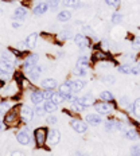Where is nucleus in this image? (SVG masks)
<instances>
[{
	"instance_id": "27",
	"label": "nucleus",
	"mask_w": 140,
	"mask_h": 156,
	"mask_svg": "<svg viewBox=\"0 0 140 156\" xmlns=\"http://www.w3.org/2000/svg\"><path fill=\"white\" fill-rule=\"evenodd\" d=\"M50 101L51 102H54L55 105H61V104H63V101H65V98H63V96L59 92H54L53 93V96H51V98H50Z\"/></svg>"
},
{
	"instance_id": "30",
	"label": "nucleus",
	"mask_w": 140,
	"mask_h": 156,
	"mask_svg": "<svg viewBox=\"0 0 140 156\" xmlns=\"http://www.w3.org/2000/svg\"><path fill=\"white\" fill-rule=\"evenodd\" d=\"M131 69H132V65L129 63H121L117 66V70L121 74H131Z\"/></svg>"
},
{
	"instance_id": "42",
	"label": "nucleus",
	"mask_w": 140,
	"mask_h": 156,
	"mask_svg": "<svg viewBox=\"0 0 140 156\" xmlns=\"http://www.w3.org/2000/svg\"><path fill=\"white\" fill-rule=\"evenodd\" d=\"M106 5L109 7H113V8H119L120 7V0H105Z\"/></svg>"
},
{
	"instance_id": "36",
	"label": "nucleus",
	"mask_w": 140,
	"mask_h": 156,
	"mask_svg": "<svg viewBox=\"0 0 140 156\" xmlns=\"http://www.w3.org/2000/svg\"><path fill=\"white\" fill-rule=\"evenodd\" d=\"M112 23L113 24H120L123 22V15L120 14V12H113L112 14Z\"/></svg>"
},
{
	"instance_id": "44",
	"label": "nucleus",
	"mask_w": 140,
	"mask_h": 156,
	"mask_svg": "<svg viewBox=\"0 0 140 156\" xmlns=\"http://www.w3.org/2000/svg\"><path fill=\"white\" fill-rule=\"evenodd\" d=\"M16 50L20 51V53H23V51L27 50V44H26V41H24V42H19V43L16 44Z\"/></svg>"
},
{
	"instance_id": "28",
	"label": "nucleus",
	"mask_w": 140,
	"mask_h": 156,
	"mask_svg": "<svg viewBox=\"0 0 140 156\" xmlns=\"http://www.w3.org/2000/svg\"><path fill=\"white\" fill-rule=\"evenodd\" d=\"M43 106H45V110H46V113H54L55 110L58 109V106L55 105L54 102H51L50 100H46L43 104Z\"/></svg>"
},
{
	"instance_id": "14",
	"label": "nucleus",
	"mask_w": 140,
	"mask_h": 156,
	"mask_svg": "<svg viewBox=\"0 0 140 156\" xmlns=\"http://www.w3.org/2000/svg\"><path fill=\"white\" fill-rule=\"evenodd\" d=\"M41 86L43 87L45 90H54L55 87L58 86V82L54 80V78H43L41 81Z\"/></svg>"
},
{
	"instance_id": "22",
	"label": "nucleus",
	"mask_w": 140,
	"mask_h": 156,
	"mask_svg": "<svg viewBox=\"0 0 140 156\" xmlns=\"http://www.w3.org/2000/svg\"><path fill=\"white\" fill-rule=\"evenodd\" d=\"M100 101L104 102H115V97L113 94L109 92V90H104V92L100 93Z\"/></svg>"
},
{
	"instance_id": "15",
	"label": "nucleus",
	"mask_w": 140,
	"mask_h": 156,
	"mask_svg": "<svg viewBox=\"0 0 140 156\" xmlns=\"http://www.w3.org/2000/svg\"><path fill=\"white\" fill-rule=\"evenodd\" d=\"M71 35H73V32H71V30H69V28L61 30L57 35H55V42H59V43L61 42H65V41H67V39H70Z\"/></svg>"
},
{
	"instance_id": "32",
	"label": "nucleus",
	"mask_w": 140,
	"mask_h": 156,
	"mask_svg": "<svg viewBox=\"0 0 140 156\" xmlns=\"http://www.w3.org/2000/svg\"><path fill=\"white\" fill-rule=\"evenodd\" d=\"M99 50H101L102 53H106V54L109 53L110 47H109V42L106 41V39H102V41H100V43H99Z\"/></svg>"
},
{
	"instance_id": "24",
	"label": "nucleus",
	"mask_w": 140,
	"mask_h": 156,
	"mask_svg": "<svg viewBox=\"0 0 140 156\" xmlns=\"http://www.w3.org/2000/svg\"><path fill=\"white\" fill-rule=\"evenodd\" d=\"M57 19L59 22H67V20H70V19H71V12L69 11V9H62V11L58 12Z\"/></svg>"
},
{
	"instance_id": "52",
	"label": "nucleus",
	"mask_w": 140,
	"mask_h": 156,
	"mask_svg": "<svg viewBox=\"0 0 140 156\" xmlns=\"http://www.w3.org/2000/svg\"><path fill=\"white\" fill-rule=\"evenodd\" d=\"M77 154H78L77 156H90L89 154H80V152H77Z\"/></svg>"
},
{
	"instance_id": "5",
	"label": "nucleus",
	"mask_w": 140,
	"mask_h": 156,
	"mask_svg": "<svg viewBox=\"0 0 140 156\" xmlns=\"http://www.w3.org/2000/svg\"><path fill=\"white\" fill-rule=\"evenodd\" d=\"M61 141V132L58 129H50L47 132V140H46V148H53L58 145Z\"/></svg>"
},
{
	"instance_id": "19",
	"label": "nucleus",
	"mask_w": 140,
	"mask_h": 156,
	"mask_svg": "<svg viewBox=\"0 0 140 156\" xmlns=\"http://www.w3.org/2000/svg\"><path fill=\"white\" fill-rule=\"evenodd\" d=\"M38 37H39L38 32H32V34L28 35L27 39H26V44H27V48H32V47L37 46Z\"/></svg>"
},
{
	"instance_id": "11",
	"label": "nucleus",
	"mask_w": 140,
	"mask_h": 156,
	"mask_svg": "<svg viewBox=\"0 0 140 156\" xmlns=\"http://www.w3.org/2000/svg\"><path fill=\"white\" fill-rule=\"evenodd\" d=\"M85 121H86V124L90 125V126H99L102 122V119L100 115L89 113V115H86V117H85Z\"/></svg>"
},
{
	"instance_id": "20",
	"label": "nucleus",
	"mask_w": 140,
	"mask_h": 156,
	"mask_svg": "<svg viewBox=\"0 0 140 156\" xmlns=\"http://www.w3.org/2000/svg\"><path fill=\"white\" fill-rule=\"evenodd\" d=\"M27 16V9L24 7H18L14 11V19L15 20H23V19Z\"/></svg>"
},
{
	"instance_id": "2",
	"label": "nucleus",
	"mask_w": 140,
	"mask_h": 156,
	"mask_svg": "<svg viewBox=\"0 0 140 156\" xmlns=\"http://www.w3.org/2000/svg\"><path fill=\"white\" fill-rule=\"evenodd\" d=\"M47 128L46 126H39L34 131V140L37 148H46V140H47ZM47 149V148H46Z\"/></svg>"
},
{
	"instance_id": "13",
	"label": "nucleus",
	"mask_w": 140,
	"mask_h": 156,
	"mask_svg": "<svg viewBox=\"0 0 140 156\" xmlns=\"http://www.w3.org/2000/svg\"><path fill=\"white\" fill-rule=\"evenodd\" d=\"M78 102H80L81 105H84L85 108H89V106L96 104V100H94L93 94H84V96L78 97Z\"/></svg>"
},
{
	"instance_id": "49",
	"label": "nucleus",
	"mask_w": 140,
	"mask_h": 156,
	"mask_svg": "<svg viewBox=\"0 0 140 156\" xmlns=\"http://www.w3.org/2000/svg\"><path fill=\"white\" fill-rule=\"evenodd\" d=\"M11 26H12V28H20L22 27V22L20 20H14L11 23Z\"/></svg>"
},
{
	"instance_id": "53",
	"label": "nucleus",
	"mask_w": 140,
	"mask_h": 156,
	"mask_svg": "<svg viewBox=\"0 0 140 156\" xmlns=\"http://www.w3.org/2000/svg\"><path fill=\"white\" fill-rule=\"evenodd\" d=\"M136 67H138L139 71H140V61H138V63H136Z\"/></svg>"
},
{
	"instance_id": "25",
	"label": "nucleus",
	"mask_w": 140,
	"mask_h": 156,
	"mask_svg": "<svg viewBox=\"0 0 140 156\" xmlns=\"http://www.w3.org/2000/svg\"><path fill=\"white\" fill-rule=\"evenodd\" d=\"M124 137L127 139V140H132V141H135L136 139H139V133H138V129H135V128H131V129H128V131L125 132Z\"/></svg>"
},
{
	"instance_id": "4",
	"label": "nucleus",
	"mask_w": 140,
	"mask_h": 156,
	"mask_svg": "<svg viewBox=\"0 0 140 156\" xmlns=\"http://www.w3.org/2000/svg\"><path fill=\"white\" fill-rule=\"evenodd\" d=\"M19 116H20V121L23 124H28L34 119V109H31V106L28 105H20L19 108Z\"/></svg>"
},
{
	"instance_id": "51",
	"label": "nucleus",
	"mask_w": 140,
	"mask_h": 156,
	"mask_svg": "<svg viewBox=\"0 0 140 156\" xmlns=\"http://www.w3.org/2000/svg\"><path fill=\"white\" fill-rule=\"evenodd\" d=\"M63 55H65L63 51H59V53H58V57H59V58H63Z\"/></svg>"
},
{
	"instance_id": "31",
	"label": "nucleus",
	"mask_w": 140,
	"mask_h": 156,
	"mask_svg": "<svg viewBox=\"0 0 140 156\" xmlns=\"http://www.w3.org/2000/svg\"><path fill=\"white\" fill-rule=\"evenodd\" d=\"M71 73L74 74V76H77L78 78H82V77H85L86 74H88V69H84V67H74L73 70H71Z\"/></svg>"
},
{
	"instance_id": "23",
	"label": "nucleus",
	"mask_w": 140,
	"mask_h": 156,
	"mask_svg": "<svg viewBox=\"0 0 140 156\" xmlns=\"http://www.w3.org/2000/svg\"><path fill=\"white\" fill-rule=\"evenodd\" d=\"M90 65V59L88 58V55H82V57H80L77 59V63L76 66L77 67H84V69H88Z\"/></svg>"
},
{
	"instance_id": "16",
	"label": "nucleus",
	"mask_w": 140,
	"mask_h": 156,
	"mask_svg": "<svg viewBox=\"0 0 140 156\" xmlns=\"http://www.w3.org/2000/svg\"><path fill=\"white\" fill-rule=\"evenodd\" d=\"M47 9H48V4L43 0V2H39L38 4L35 5V7H34V11H32V12H34L35 16H41V15L46 14Z\"/></svg>"
},
{
	"instance_id": "21",
	"label": "nucleus",
	"mask_w": 140,
	"mask_h": 156,
	"mask_svg": "<svg viewBox=\"0 0 140 156\" xmlns=\"http://www.w3.org/2000/svg\"><path fill=\"white\" fill-rule=\"evenodd\" d=\"M61 94L63 96V98L66 96H70V94H74L73 93V90H71V87H70V85H69V82H63V83H61L59 85V90H58Z\"/></svg>"
},
{
	"instance_id": "7",
	"label": "nucleus",
	"mask_w": 140,
	"mask_h": 156,
	"mask_svg": "<svg viewBox=\"0 0 140 156\" xmlns=\"http://www.w3.org/2000/svg\"><path fill=\"white\" fill-rule=\"evenodd\" d=\"M38 62H39V55L38 54H28L27 57H26L24 62H23V71L24 73L31 71L38 65Z\"/></svg>"
},
{
	"instance_id": "47",
	"label": "nucleus",
	"mask_w": 140,
	"mask_h": 156,
	"mask_svg": "<svg viewBox=\"0 0 140 156\" xmlns=\"http://www.w3.org/2000/svg\"><path fill=\"white\" fill-rule=\"evenodd\" d=\"M57 117H55L54 115H50V116H48L47 117V119H46V122H47V125H54L55 124V122H57Z\"/></svg>"
},
{
	"instance_id": "1",
	"label": "nucleus",
	"mask_w": 140,
	"mask_h": 156,
	"mask_svg": "<svg viewBox=\"0 0 140 156\" xmlns=\"http://www.w3.org/2000/svg\"><path fill=\"white\" fill-rule=\"evenodd\" d=\"M19 108H20V105L14 106V108H11L7 113H4V116H3V122H4V125L7 126V128H15V126L19 125V122H22L20 116H19Z\"/></svg>"
},
{
	"instance_id": "12",
	"label": "nucleus",
	"mask_w": 140,
	"mask_h": 156,
	"mask_svg": "<svg viewBox=\"0 0 140 156\" xmlns=\"http://www.w3.org/2000/svg\"><path fill=\"white\" fill-rule=\"evenodd\" d=\"M67 82H69L73 93L81 92V90H84V87L86 86V82L82 80V78H78V80H73V81H67Z\"/></svg>"
},
{
	"instance_id": "38",
	"label": "nucleus",
	"mask_w": 140,
	"mask_h": 156,
	"mask_svg": "<svg viewBox=\"0 0 140 156\" xmlns=\"http://www.w3.org/2000/svg\"><path fill=\"white\" fill-rule=\"evenodd\" d=\"M104 129L106 132H115V126H113V120H106L104 122Z\"/></svg>"
},
{
	"instance_id": "55",
	"label": "nucleus",
	"mask_w": 140,
	"mask_h": 156,
	"mask_svg": "<svg viewBox=\"0 0 140 156\" xmlns=\"http://www.w3.org/2000/svg\"><path fill=\"white\" fill-rule=\"evenodd\" d=\"M131 156H136V155H131Z\"/></svg>"
},
{
	"instance_id": "29",
	"label": "nucleus",
	"mask_w": 140,
	"mask_h": 156,
	"mask_svg": "<svg viewBox=\"0 0 140 156\" xmlns=\"http://www.w3.org/2000/svg\"><path fill=\"white\" fill-rule=\"evenodd\" d=\"M85 109H86L85 106L81 105V104L78 102V101H77V102H71V104H70V110H71V112H74V113H82Z\"/></svg>"
},
{
	"instance_id": "46",
	"label": "nucleus",
	"mask_w": 140,
	"mask_h": 156,
	"mask_svg": "<svg viewBox=\"0 0 140 156\" xmlns=\"http://www.w3.org/2000/svg\"><path fill=\"white\" fill-rule=\"evenodd\" d=\"M8 81H9V74H7V73H3V71H0V82L5 83V82H8Z\"/></svg>"
},
{
	"instance_id": "34",
	"label": "nucleus",
	"mask_w": 140,
	"mask_h": 156,
	"mask_svg": "<svg viewBox=\"0 0 140 156\" xmlns=\"http://www.w3.org/2000/svg\"><path fill=\"white\" fill-rule=\"evenodd\" d=\"M11 109V102L9 100H4V101L0 102V113H7Z\"/></svg>"
},
{
	"instance_id": "56",
	"label": "nucleus",
	"mask_w": 140,
	"mask_h": 156,
	"mask_svg": "<svg viewBox=\"0 0 140 156\" xmlns=\"http://www.w3.org/2000/svg\"><path fill=\"white\" fill-rule=\"evenodd\" d=\"M0 102H2V100H0Z\"/></svg>"
},
{
	"instance_id": "50",
	"label": "nucleus",
	"mask_w": 140,
	"mask_h": 156,
	"mask_svg": "<svg viewBox=\"0 0 140 156\" xmlns=\"http://www.w3.org/2000/svg\"><path fill=\"white\" fill-rule=\"evenodd\" d=\"M8 156H24V155L22 154V152H18V151H16V152H12V154L8 155Z\"/></svg>"
},
{
	"instance_id": "35",
	"label": "nucleus",
	"mask_w": 140,
	"mask_h": 156,
	"mask_svg": "<svg viewBox=\"0 0 140 156\" xmlns=\"http://www.w3.org/2000/svg\"><path fill=\"white\" fill-rule=\"evenodd\" d=\"M132 113L135 115L136 117H140V98H136L135 102L132 104Z\"/></svg>"
},
{
	"instance_id": "43",
	"label": "nucleus",
	"mask_w": 140,
	"mask_h": 156,
	"mask_svg": "<svg viewBox=\"0 0 140 156\" xmlns=\"http://www.w3.org/2000/svg\"><path fill=\"white\" fill-rule=\"evenodd\" d=\"M82 34H84V35H92V37H93V30H92V27H90V26H88V24L82 26Z\"/></svg>"
},
{
	"instance_id": "37",
	"label": "nucleus",
	"mask_w": 140,
	"mask_h": 156,
	"mask_svg": "<svg viewBox=\"0 0 140 156\" xmlns=\"http://www.w3.org/2000/svg\"><path fill=\"white\" fill-rule=\"evenodd\" d=\"M34 115L38 116V117H42L46 115V110H45V106L43 105H37L34 109Z\"/></svg>"
},
{
	"instance_id": "40",
	"label": "nucleus",
	"mask_w": 140,
	"mask_h": 156,
	"mask_svg": "<svg viewBox=\"0 0 140 156\" xmlns=\"http://www.w3.org/2000/svg\"><path fill=\"white\" fill-rule=\"evenodd\" d=\"M45 2L48 4V8L50 9H57L59 7V2L61 0H45Z\"/></svg>"
},
{
	"instance_id": "39",
	"label": "nucleus",
	"mask_w": 140,
	"mask_h": 156,
	"mask_svg": "<svg viewBox=\"0 0 140 156\" xmlns=\"http://www.w3.org/2000/svg\"><path fill=\"white\" fill-rule=\"evenodd\" d=\"M101 81L104 83H108V85H113V83H116V78L113 76H104V77H101Z\"/></svg>"
},
{
	"instance_id": "17",
	"label": "nucleus",
	"mask_w": 140,
	"mask_h": 156,
	"mask_svg": "<svg viewBox=\"0 0 140 156\" xmlns=\"http://www.w3.org/2000/svg\"><path fill=\"white\" fill-rule=\"evenodd\" d=\"M15 70V63L14 62H8V61H0V71H3V73H12V71Z\"/></svg>"
},
{
	"instance_id": "8",
	"label": "nucleus",
	"mask_w": 140,
	"mask_h": 156,
	"mask_svg": "<svg viewBox=\"0 0 140 156\" xmlns=\"http://www.w3.org/2000/svg\"><path fill=\"white\" fill-rule=\"evenodd\" d=\"M70 125H71V128L77 133H80V135H85L88 132V126H89L86 124V121H82V120H80V119H71Z\"/></svg>"
},
{
	"instance_id": "18",
	"label": "nucleus",
	"mask_w": 140,
	"mask_h": 156,
	"mask_svg": "<svg viewBox=\"0 0 140 156\" xmlns=\"http://www.w3.org/2000/svg\"><path fill=\"white\" fill-rule=\"evenodd\" d=\"M106 59H108V55L106 53H102L101 50H97L92 54V62H104Z\"/></svg>"
},
{
	"instance_id": "3",
	"label": "nucleus",
	"mask_w": 140,
	"mask_h": 156,
	"mask_svg": "<svg viewBox=\"0 0 140 156\" xmlns=\"http://www.w3.org/2000/svg\"><path fill=\"white\" fill-rule=\"evenodd\" d=\"M94 109L97 110L99 115H102V116H108L110 113L115 110V102H104V101H99L94 104Z\"/></svg>"
},
{
	"instance_id": "26",
	"label": "nucleus",
	"mask_w": 140,
	"mask_h": 156,
	"mask_svg": "<svg viewBox=\"0 0 140 156\" xmlns=\"http://www.w3.org/2000/svg\"><path fill=\"white\" fill-rule=\"evenodd\" d=\"M2 59L3 61H8V62H14L16 63V57L12 54L11 50H5L2 53Z\"/></svg>"
},
{
	"instance_id": "6",
	"label": "nucleus",
	"mask_w": 140,
	"mask_h": 156,
	"mask_svg": "<svg viewBox=\"0 0 140 156\" xmlns=\"http://www.w3.org/2000/svg\"><path fill=\"white\" fill-rule=\"evenodd\" d=\"M16 140L20 145H30L31 144V135L28 128H22L16 133Z\"/></svg>"
},
{
	"instance_id": "48",
	"label": "nucleus",
	"mask_w": 140,
	"mask_h": 156,
	"mask_svg": "<svg viewBox=\"0 0 140 156\" xmlns=\"http://www.w3.org/2000/svg\"><path fill=\"white\" fill-rule=\"evenodd\" d=\"M53 93H54V90H45V92H43L45 101H46V100H50L51 96H53Z\"/></svg>"
},
{
	"instance_id": "9",
	"label": "nucleus",
	"mask_w": 140,
	"mask_h": 156,
	"mask_svg": "<svg viewBox=\"0 0 140 156\" xmlns=\"http://www.w3.org/2000/svg\"><path fill=\"white\" fill-rule=\"evenodd\" d=\"M74 42H76V44L80 48H85L90 44V41L89 38L86 37V35H84L82 32H78V34L74 35Z\"/></svg>"
},
{
	"instance_id": "10",
	"label": "nucleus",
	"mask_w": 140,
	"mask_h": 156,
	"mask_svg": "<svg viewBox=\"0 0 140 156\" xmlns=\"http://www.w3.org/2000/svg\"><path fill=\"white\" fill-rule=\"evenodd\" d=\"M30 100H31V102L34 104L35 106H37V105H41L42 102H45L43 92H42V90H38V89L32 90L31 94H30Z\"/></svg>"
},
{
	"instance_id": "54",
	"label": "nucleus",
	"mask_w": 140,
	"mask_h": 156,
	"mask_svg": "<svg viewBox=\"0 0 140 156\" xmlns=\"http://www.w3.org/2000/svg\"><path fill=\"white\" fill-rule=\"evenodd\" d=\"M3 122V116H2V113H0V124Z\"/></svg>"
},
{
	"instance_id": "33",
	"label": "nucleus",
	"mask_w": 140,
	"mask_h": 156,
	"mask_svg": "<svg viewBox=\"0 0 140 156\" xmlns=\"http://www.w3.org/2000/svg\"><path fill=\"white\" fill-rule=\"evenodd\" d=\"M62 3L67 8H78L80 7V0H62Z\"/></svg>"
},
{
	"instance_id": "41",
	"label": "nucleus",
	"mask_w": 140,
	"mask_h": 156,
	"mask_svg": "<svg viewBox=\"0 0 140 156\" xmlns=\"http://www.w3.org/2000/svg\"><path fill=\"white\" fill-rule=\"evenodd\" d=\"M132 48L135 51H140V37L132 38Z\"/></svg>"
},
{
	"instance_id": "45",
	"label": "nucleus",
	"mask_w": 140,
	"mask_h": 156,
	"mask_svg": "<svg viewBox=\"0 0 140 156\" xmlns=\"http://www.w3.org/2000/svg\"><path fill=\"white\" fill-rule=\"evenodd\" d=\"M131 154L136 155V156H140V145L139 144L132 145V147H131Z\"/></svg>"
}]
</instances>
